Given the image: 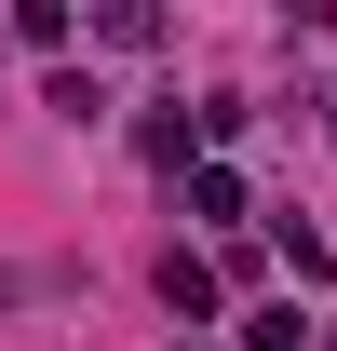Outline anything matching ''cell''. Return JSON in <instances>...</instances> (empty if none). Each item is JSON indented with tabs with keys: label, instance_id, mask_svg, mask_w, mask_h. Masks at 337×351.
<instances>
[{
	"label": "cell",
	"instance_id": "6da1fadb",
	"mask_svg": "<svg viewBox=\"0 0 337 351\" xmlns=\"http://www.w3.org/2000/svg\"><path fill=\"white\" fill-rule=\"evenodd\" d=\"M189 217L229 230V217H243V176H229V162H189Z\"/></svg>",
	"mask_w": 337,
	"mask_h": 351
},
{
	"label": "cell",
	"instance_id": "7a4b0ae2",
	"mask_svg": "<svg viewBox=\"0 0 337 351\" xmlns=\"http://www.w3.org/2000/svg\"><path fill=\"white\" fill-rule=\"evenodd\" d=\"M162 298H175V311H189V324H203V311H216V270H203V257H189V243H175V257H162Z\"/></svg>",
	"mask_w": 337,
	"mask_h": 351
},
{
	"label": "cell",
	"instance_id": "3957f363",
	"mask_svg": "<svg viewBox=\"0 0 337 351\" xmlns=\"http://www.w3.org/2000/svg\"><path fill=\"white\" fill-rule=\"evenodd\" d=\"M243 351H310V324H297V311H256V324H243Z\"/></svg>",
	"mask_w": 337,
	"mask_h": 351
},
{
	"label": "cell",
	"instance_id": "277c9868",
	"mask_svg": "<svg viewBox=\"0 0 337 351\" xmlns=\"http://www.w3.org/2000/svg\"><path fill=\"white\" fill-rule=\"evenodd\" d=\"M175 351H189V338H175Z\"/></svg>",
	"mask_w": 337,
	"mask_h": 351
}]
</instances>
